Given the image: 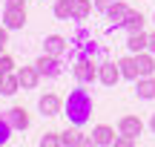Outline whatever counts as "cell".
Masks as SVG:
<instances>
[{"label":"cell","mask_w":155,"mask_h":147,"mask_svg":"<svg viewBox=\"0 0 155 147\" xmlns=\"http://www.w3.org/2000/svg\"><path fill=\"white\" fill-rule=\"evenodd\" d=\"M75 78L81 81V84H92V81H98V67H95L92 61H86V58H81V61L75 63Z\"/></svg>","instance_id":"6"},{"label":"cell","mask_w":155,"mask_h":147,"mask_svg":"<svg viewBox=\"0 0 155 147\" xmlns=\"http://www.w3.org/2000/svg\"><path fill=\"white\" fill-rule=\"evenodd\" d=\"M118 67H121V75H124L127 81H138V63H135V55L121 58V61H118Z\"/></svg>","instance_id":"18"},{"label":"cell","mask_w":155,"mask_h":147,"mask_svg":"<svg viewBox=\"0 0 155 147\" xmlns=\"http://www.w3.org/2000/svg\"><path fill=\"white\" fill-rule=\"evenodd\" d=\"M92 3H95V9H101V12H106V9H109L112 3H115V0H92Z\"/></svg>","instance_id":"26"},{"label":"cell","mask_w":155,"mask_h":147,"mask_svg":"<svg viewBox=\"0 0 155 147\" xmlns=\"http://www.w3.org/2000/svg\"><path fill=\"white\" fill-rule=\"evenodd\" d=\"M35 67H38V72L40 75H46V78H58V75L63 72V67H61V61H58L55 55H40L38 61H35Z\"/></svg>","instance_id":"4"},{"label":"cell","mask_w":155,"mask_h":147,"mask_svg":"<svg viewBox=\"0 0 155 147\" xmlns=\"http://www.w3.org/2000/svg\"><path fill=\"white\" fill-rule=\"evenodd\" d=\"M118 133H124V136H132V138H138L141 133H144V121H141L138 115H124V118L118 121Z\"/></svg>","instance_id":"7"},{"label":"cell","mask_w":155,"mask_h":147,"mask_svg":"<svg viewBox=\"0 0 155 147\" xmlns=\"http://www.w3.org/2000/svg\"><path fill=\"white\" fill-rule=\"evenodd\" d=\"M17 78H20L23 90H35L38 81H40V72H38V67H20L17 69Z\"/></svg>","instance_id":"13"},{"label":"cell","mask_w":155,"mask_h":147,"mask_svg":"<svg viewBox=\"0 0 155 147\" xmlns=\"http://www.w3.org/2000/svg\"><path fill=\"white\" fill-rule=\"evenodd\" d=\"M17 90H23V87H20V78H17V72H6L3 81H0V95H15Z\"/></svg>","instance_id":"16"},{"label":"cell","mask_w":155,"mask_h":147,"mask_svg":"<svg viewBox=\"0 0 155 147\" xmlns=\"http://www.w3.org/2000/svg\"><path fill=\"white\" fill-rule=\"evenodd\" d=\"M89 12H92L89 0H72V20H86Z\"/></svg>","instance_id":"19"},{"label":"cell","mask_w":155,"mask_h":147,"mask_svg":"<svg viewBox=\"0 0 155 147\" xmlns=\"http://www.w3.org/2000/svg\"><path fill=\"white\" fill-rule=\"evenodd\" d=\"M63 115L69 118V124L83 127L89 118H92V95H89L83 87L72 90L69 98H66V104H63Z\"/></svg>","instance_id":"1"},{"label":"cell","mask_w":155,"mask_h":147,"mask_svg":"<svg viewBox=\"0 0 155 147\" xmlns=\"http://www.w3.org/2000/svg\"><path fill=\"white\" fill-rule=\"evenodd\" d=\"M38 110H40L43 118H52V115H61L63 113V101H61V95H55V92H46V95H40Z\"/></svg>","instance_id":"2"},{"label":"cell","mask_w":155,"mask_h":147,"mask_svg":"<svg viewBox=\"0 0 155 147\" xmlns=\"http://www.w3.org/2000/svg\"><path fill=\"white\" fill-rule=\"evenodd\" d=\"M66 38H61V35H49V38L43 40V52L46 55H55V58H61L63 52H66Z\"/></svg>","instance_id":"12"},{"label":"cell","mask_w":155,"mask_h":147,"mask_svg":"<svg viewBox=\"0 0 155 147\" xmlns=\"http://www.w3.org/2000/svg\"><path fill=\"white\" fill-rule=\"evenodd\" d=\"M127 49L132 52V55L147 52V49H150V35H147V32H129V38H127Z\"/></svg>","instance_id":"10"},{"label":"cell","mask_w":155,"mask_h":147,"mask_svg":"<svg viewBox=\"0 0 155 147\" xmlns=\"http://www.w3.org/2000/svg\"><path fill=\"white\" fill-rule=\"evenodd\" d=\"M115 130H112V127H106V124H98L92 130V144L95 147H109V144H115Z\"/></svg>","instance_id":"9"},{"label":"cell","mask_w":155,"mask_h":147,"mask_svg":"<svg viewBox=\"0 0 155 147\" xmlns=\"http://www.w3.org/2000/svg\"><path fill=\"white\" fill-rule=\"evenodd\" d=\"M3 75H6V72H0V81H3Z\"/></svg>","instance_id":"32"},{"label":"cell","mask_w":155,"mask_h":147,"mask_svg":"<svg viewBox=\"0 0 155 147\" xmlns=\"http://www.w3.org/2000/svg\"><path fill=\"white\" fill-rule=\"evenodd\" d=\"M121 78H124V75H121V67H118V63H112V61L98 63V81L104 87H115Z\"/></svg>","instance_id":"3"},{"label":"cell","mask_w":155,"mask_h":147,"mask_svg":"<svg viewBox=\"0 0 155 147\" xmlns=\"http://www.w3.org/2000/svg\"><path fill=\"white\" fill-rule=\"evenodd\" d=\"M129 15H132V9H129L127 3H121V0H115V3L106 9V17H109V20H115V26H124V20H127Z\"/></svg>","instance_id":"11"},{"label":"cell","mask_w":155,"mask_h":147,"mask_svg":"<svg viewBox=\"0 0 155 147\" xmlns=\"http://www.w3.org/2000/svg\"><path fill=\"white\" fill-rule=\"evenodd\" d=\"M61 144L63 147H78V144H81V147H89V144H92V138H83L78 130H66V133H61Z\"/></svg>","instance_id":"17"},{"label":"cell","mask_w":155,"mask_h":147,"mask_svg":"<svg viewBox=\"0 0 155 147\" xmlns=\"http://www.w3.org/2000/svg\"><path fill=\"white\" fill-rule=\"evenodd\" d=\"M135 63H138V78H150V75H155V55L150 49L138 52V55H135Z\"/></svg>","instance_id":"8"},{"label":"cell","mask_w":155,"mask_h":147,"mask_svg":"<svg viewBox=\"0 0 155 147\" xmlns=\"http://www.w3.org/2000/svg\"><path fill=\"white\" fill-rule=\"evenodd\" d=\"M0 72H15V58L12 55H0Z\"/></svg>","instance_id":"24"},{"label":"cell","mask_w":155,"mask_h":147,"mask_svg":"<svg viewBox=\"0 0 155 147\" xmlns=\"http://www.w3.org/2000/svg\"><path fill=\"white\" fill-rule=\"evenodd\" d=\"M12 130H15V127H12L9 121H6V115H3V118H0V144H6L12 138Z\"/></svg>","instance_id":"22"},{"label":"cell","mask_w":155,"mask_h":147,"mask_svg":"<svg viewBox=\"0 0 155 147\" xmlns=\"http://www.w3.org/2000/svg\"><path fill=\"white\" fill-rule=\"evenodd\" d=\"M6 6H26V0H6Z\"/></svg>","instance_id":"28"},{"label":"cell","mask_w":155,"mask_h":147,"mask_svg":"<svg viewBox=\"0 0 155 147\" xmlns=\"http://www.w3.org/2000/svg\"><path fill=\"white\" fill-rule=\"evenodd\" d=\"M6 121H9L15 130H26V127H29V113L23 107H12L9 113H6Z\"/></svg>","instance_id":"14"},{"label":"cell","mask_w":155,"mask_h":147,"mask_svg":"<svg viewBox=\"0 0 155 147\" xmlns=\"http://www.w3.org/2000/svg\"><path fill=\"white\" fill-rule=\"evenodd\" d=\"M144 23H147V17L141 15V12H135V9H132V15L124 20V26H127L129 32H144Z\"/></svg>","instance_id":"20"},{"label":"cell","mask_w":155,"mask_h":147,"mask_svg":"<svg viewBox=\"0 0 155 147\" xmlns=\"http://www.w3.org/2000/svg\"><path fill=\"white\" fill-rule=\"evenodd\" d=\"M3 46H6V43H0V55H3Z\"/></svg>","instance_id":"31"},{"label":"cell","mask_w":155,"mask_h":147,"mask_svg":"<svg viewBox=\"0 0 155 147\" xmlns=\"http://www.w3.org/2000/svg\"><path fill=\"white\" fill-rule=\"evenodd\" d=\"M152 23H155V15H152Z\"/></svg>","instance_id":"33"},{"label":"cell","mask_w":155,"mask_h":147,"mask_svg":"<svg viewBox=\"0 0 155 147\" xmlns=\"http://www.w3.org/2000/svg\"><path fill=\"white\" fill-rule=\"evenodd\" d=\"M150 52H152V55H155V32L150 35Z\"/></svg>","instance_id":"29"},{"label":"cell","mask_w":155,"mask_h":147,"mask_svg":"<svg viewBox=\"0 0 155 147\" xmlns=\"http://www.w3.org/2000/svg\"><path fill=\"white\" fill-rule=\"evenodd\" d=\"M150 130L155 133V113H152V118H150Z\"/></svg>","instance_id":"30"},{"label":"cell","mask_w":155,"mask_h":147,"mask_svg":"<svg viewBox=\"0 0 155 147\" xmlns=\"http://www.w3.org/2000/svg\"><path fill=\"white\" fill-rule=\"evenodd\" d=\"M135 95L144 98V101L155 98V78H152V75H150V78H138V81H135Z\"/></svg>","instance_id":"15"},{"label":"cell","mask_w":155,"mask_h":147,"mask_svg":"<svg viewBox=\"0 0 155 147\" xmlns=\"http://www.w3.org/2000/svg\"><path fill=\"white\" fill-rule=\"evenodd\" d=\"M9 32H12V29L3 23V26H0V43H9Z\"/></svg>","instance_id":"27"},{"label":"cell","mask_w":155,"mask_h":147,"mask_svg":"<svg viewBox=\"0 0 155 147\" xmlns=\"http://www.w3.org/2000/svg\"><path fill=\"white\" fill-rule=\"evenodd\" d=\"M135 144H138V138H132V136H124V133L115 138V147H135Z\"/></svg>","instance_id":"25"},{"label":"cell","mask_w":155,"mask_h":147,"mask_svg":"<svg viewBox=\"0 0 155 147\" xmlns=\"http://www.w3.org/2000/svg\"><path fill=\"white\" fill-rule=\"evenodd\" d=\"M52 12H55L58 20H72V0H58Z\"/></svg>","instance_id":"21"},{"label":"cell","mask_w":155,"mask_h":147,"mask_svg":"<svg viewBox=\"0 0 155 147\" xmlns=\"http://www.w3.org/2000/svg\"><path fill=\"white\" fill-rule=\"evenodd\" d=\"M38 144H40V147H58V144H61V133H46Z\"/></svg>","instance_id":"23"},{"label":"cell","mask_w":155,"mask_h":147,"mask_svg":"<svg viewBox=\"0 0 155 147\" xmlns=\"http://www.w3.org/2000/svg\"><path fill=\"white\" fill-rule=\"evenodd\" d=\"M3 23L9 29H23V26H26V6H6Z\"/></svg>","instance_id":"5"}]
</instances>
